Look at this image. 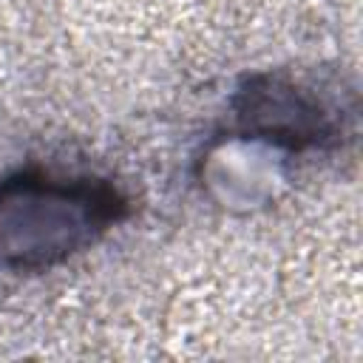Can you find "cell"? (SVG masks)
<instances>
[{
	"label": "cell",
	"mask_w": 363,
	"mask_h": 363,
	"mask_svg": "<svg viewBox=\"0 0 363 363\" xmlns=\"http://www.w3.org/2000/svg\"><path fill=\"white\" fill-rule=\"evenodd\" d=\"M227 111V133L255 142L289 164L352 147L360 102L354 85L340 74L264 68L235 82Z\"/></svg>",
	"instance_id": "obj_2"
},
{
	"label": "cell",
	"mask_w": 363,
	"mask_h": 363,
	"mask_svg": "<svg viewBox=\"0 0 363 363\" xmlns=\"http://www.w3.org/2000/svg\"><path fill=\"white\" fill-rule=\"evenodd\" d=\"M136 213L111 176L26 164L0 176V269L51 272L96 247Z\"/></svg>",
	"instance_id": "obj_1"
}]
</instances>
